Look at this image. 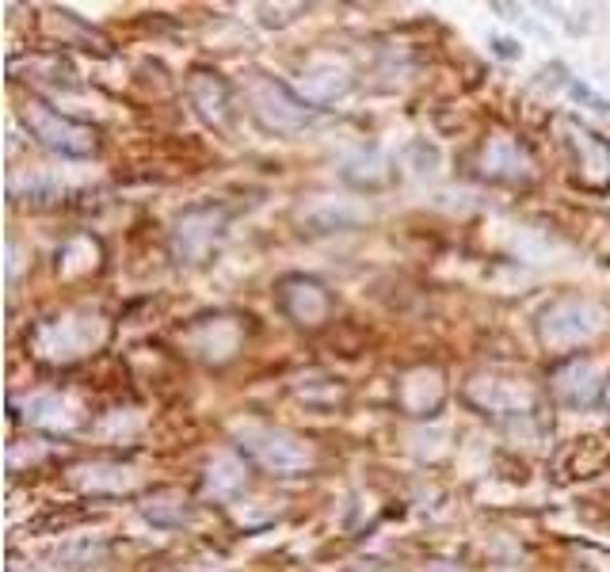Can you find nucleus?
Segmentation results:
<instances>
[{
    "label": "nucleus",
    "mask_w": 610,
    "mask_h": 572,
    "mask_svg": "<svg viewBox=\"0 0 610 572\" xmlns=\"http://www.w3.org/2000/svg\"><path fill=\"white\" fill-rule=\"evenodd\" d=\"M27 126L35 130V137L43 145L61 149V153H69V157H88V153L96 149L92 126L73 122V119H66V114L50 111L46 104H31L27 107Z\"/></svg>",
    "instance_id": "obj_1"
}]
</instances>
